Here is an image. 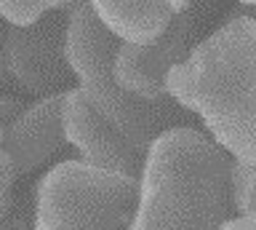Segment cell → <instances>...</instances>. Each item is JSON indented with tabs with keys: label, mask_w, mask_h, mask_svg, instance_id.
<instances>
[{
	"label": "cell",
	"mask_w": 256,
	"mask_h": 230,
	"mask_svg": "<svg viewBox=\"0 0 256 230\" xmlns=\"http://www.w3.org/2000/svg\"><path fill=\"white\" fill-rule=\"evenodd\" d=\"M72 0H0V17L8 25H30L48 11H56Z\"/></svg>",
	"instance_id": "cell-11"
},
{
	"label": "cell",
	"mask_w": 256,
	"mask_h": 230,
	"mask_svg": "<svg viewBox=\"0 0 256 230\" xmlns=\"http://www.w3.org/2000/svg\"><path fill=\"white\" fill-rule=\"evenodd\" d=\"M120 43L123 41L99 19L88 0H72L67 25V59L78 78V89L142 153H147L163 131L182 126L190 110H184L171 97L150 102L126 91L115 81V57Z\"/></svg>",
	"instance_id": "cell-3"
},
{
	"label": "cell",
	"mask_w": 256,
	"mask_h": 230,
	"mask_svg": "<svg viewBox=\"0 0 256 230\" xmlns=\"http://www.w3.org/2000/svg\"><path fill=\"white\" fill-rule=\"evenodd\" d=\"M99 19L126 43H152L190 9V0H88Z\"/></svg>",
	"instance_id": "cell-9"
},
{
	"label": "cell",
	"mask_w": 256,
	"mask_h": 230,
	"mask_svg": "<svg viewBox=\"0 0 256 230\" xmlns=\"http://www.w3.org/2000/svg\"><path fill=\"white\" fill-rule=\"evenodd\" d=\"M192 41V22L190 14H179L166 33L152 43H120L115 57V81L126 91L142 99L158 102L168 99L166 78L168 73L187 57Z\"/></svg>",
	"instance_id": "cell-7"
},
{
	"label": "cell",
	"mask_w": 256,
	"mask_h": 230,
	"mask_svg": "<svg viewBox=\"0 0 256 230\" xmlns=\"http://www.w3.org/2000/svg\"><path fill=\"white\" fill-rule=\"evenodd\" d=\"M136 198L139 177L64 161L38 182L32 230H131Z\"/></svg>",
	"instance_id": "cell-4"
},
{
	"label": "cell",
	"mask_w": 256,
	"mask_h": 230,
	"mask_svg": "<svg viewBox=\"0 0 256 230\" xmlns=\"http://www.w3.org/2000/svg\"><path fill=\"white\" fill-rule=\"evenodd\" d=\"M166 91L235 161H256V19L224 22L168 73Z\"/></svg>",
	"instance_id": "cell-2"
},
{
	"label": "cell",
	"mask_w": 256,
	"mask_h": 230,
	"mask_svg": "<svg viewBox=\"0 0 256 230\" xmlns=\"http://www.w3.org/2000/svg\"><path fill=\"white\" fill-rule=\"evenodd\" d=\"M240 3H248V6H256V0H240Z\"/></svg>",
	"instance_id": "cell-17"
},
{
	"label": "cell",
	"mask_w": 256,
	"mask_h": 230,
	"mask_svg": "<svg viewBox=\"0 0 256 230\" xmlns=\"http://www.w3.org/2000/svg\"><path fill=\"white\" fill-rule=\"evenodd\" d=\"M222 230H256V211L248 214H238V217H230L222 225Z\"/></svg>",
	"instance_id": "cell-14"
},
{
	"label": "cell",
	"mask_w": 256,
	"mask_h": 230,
	"mask_svg": "<svg viewBox=\"0 0 256 230\" xmlns=\"http://www.w3.org/2000/svg\"><path fill=\"white\" fill-rule=\"evenodd\" d=\"M67 25L70 9L62 6L30 25L8 27L6 51L16 86L30 94L51 97L75 78L67 59Z\"/></svg>",
	"instance_id": "cell-5"
},
{
	"label": "cell",
	"mask_w": 256,
	"mask_h": 230,
	"mask_svg": "<svg viewBox=\"0 0 256 230\" xmlns=\"http://www.w3.org/2000/svg\"><path fill=\"white\" fill-rule=\"evenodd\" d=\"M62 94H51L38 105L22 110L6 126L3 147L11 155L16 174L35 171L64 145L67 137L62 123Z\"/></svg>",
	"instance_id": "cell-8"
},
{
	"label": "cell",
	"mask_w": 256,
	"mask_h": 230,
	"mask_svg": "<svg viewBox=\"0 0 256 230\" xmlns=\"http://www.w3.org/2000/svg\"><path fill=\"white\" fill-rule=\"evenodd\" d=\"M6 43H8V22L0 17V89H8V86L14 83L11 67H8V51H6Z\"/></svg>",
	"instance_id": "cell-13"
},
{
	"label": "cell",
	"mask_w": 256,
	"mask_h": 230,
	"mask_svg": "<svg viewBox=\"0 0 256 230\" xmlns=\"http://www.w3.org/2000/svg\"><path fill=\"white\" fill-rule=\"evenodd\" d=\"M232 182V206L240 214L256 211V161H235L230 169Z\"/></svg>",
	"instance_id": "cell-10"
},
{
	"label": "cell",
	"mask_w": 256,
	"mask_h": 230,
	"mask_svg": "<svg viewBox=\"0 0 256 230\" xmlns=\"http://www.w3.org/2000/svg\"><path fill=\"white\" fill-rule=\"evenodd\" d=\"M22 113V105L16 102L14 97H6V94H0V123H11L16 115Z\"/></svg>",
	"instance_id": "cell-16"
},
{
	"label": "cell",
	"mask_w": 256,
	"mask_h": 230,
	"mask_svg": "<svg viewBox=\"0 0 256 230\" xmlns=\"http://www.w3.org/2000/svg\"><path fill=\"white\" fill-rule=\"evenodd\" d=\"M62 123L64 137L80 150L83 161L128 177L142 174L147 153H142L115 123H110L80 89H67L62 94Z\"/></svg>",
	"instance_id": "cell-6"
},
{
	"label": "cell",
	"mask_w": 256,
	"mask_h": 230,
	"mask_svg": "<svg viewBox=\"0 0 256 230\" xmlns=\"http://www.w3.org/2000/svg\"><path fill=\"white\" fill-rule=\"evenodd\" d=\"M19 177L14 169L11 155L3 147V123H0V219L11 211V198H14V179Z\"/></svg>",
	"instance_id": "cell-12"
},
{
	"label": "cell",
	"mask_w": 256,
	"mask_h": 230,
	"mask_svg": "<svg viewBox=\"0 0 256 230\" xmlns=\"http://www.w3.org/2000/svg\"><path fill=\"white\" fill-rule=\"evenodd\" d=\"M232 155L190 126L150 145L131 230H222L232 206Z\"/></svg>",
	"instance_id": "cell-1"
},
{
	"label": "cell",
	"mask_w": 256,
	"mask_h": 230,
	"mask_svg": "<svg viewBox=\"0 0 256 230\" xmlns=\"http://www.w3.org/2000/svg\"><path fill=\"white\" fill-rule=\"evenodd\" d=\"M0 230H30V219H27V211L16 209L14 214H6L0 219Z\"/></svg>",
	"instance_id": "cell-15"
}]
</instances>
